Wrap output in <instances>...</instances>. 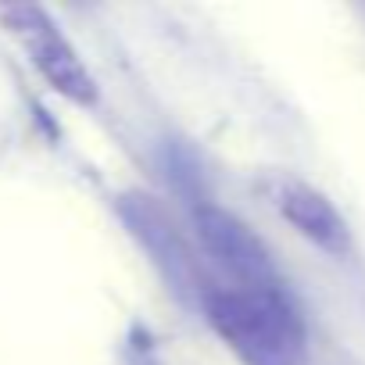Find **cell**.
Masks as SVG:
<instances>
[{
  "label": "cell",
  "instance_id": "obj_1",
  "mask_svg": "<svg viewBox=\"0 0 365 365\" xmlns=\"http://www.w3.org/2000/svg\"><path fill=\"white\" fill-rule=\"evenodd\" d=\"M205 319L240 365H312V340L287 290L212 287Z\"/></svg>",
  "mask_w": 365,
  "mask_h": 365
},
{
  "label": "cell",
  "instance_id": "obj_2",
  "mask_svg": "<svg viewBox=\"0 0 365 365\" xmlns=\"http://www.w3.org/2000/svg\"><path fill=\"white\" fill-rule=\"evenodd\" d=\"M0 22L4 29L22 43V51L29 54L33 68L47 79V86L54 93H61L65 101L79 104V108H93L101 90L97 79L90 76L86 61L79 58V51L65 40V33L58 29V22L36 8V4H11L0 8Z\"/></svg>",
  "mask_w": 365,
  "mask_h": 365
},
{
  "label": "cell",
  "instance_id": "obj_3",
  "mask_svg": "<svg viewBox=\"0 0 365 365\" xmlns=\"http://www.w3.org/2000/svg\"><path fill=\"white\" fill-rule=\"evenodd\" d=\"M262 197L312 247H319V251H326L333 258H347L351 255L354 237H351L347 219L340 215V208L319 187H312L308 179H301L294 172H269L262 179Z\"/></svg>",
  "mask_w": 365,
  "mask_h": 365
},
{
  "label": "cell",
  "instance_id": "obj_4",
  "mask_svg": "<svg viewBox=\"0 0 365 365\" xmlns=\"http://www.w3.org/2000/svg\"><path fill=\"white\" fill-rule=\"evenodd\" d=\"M197 237L205 251L219 262V269L230 276V287H247V290H287L283 276L269 255V247L251 233L244 219L219 205H201L194 212Z\"/></svg>",
  "mask_w": 365,
  "mask_h": 365
}]
</instances>
